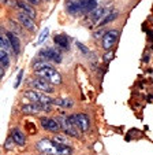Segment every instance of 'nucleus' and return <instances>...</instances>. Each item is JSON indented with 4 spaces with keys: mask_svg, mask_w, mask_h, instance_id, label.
I'll return each instance as SVG.
<instances>
[{
    "mask_svg": "<svg viewBox=\"0 0 153 155\" xmlns=\"http://www.w3.org/2000/svg\"><path fill=\"white\" fill-rule=\"evenodd\" d=\"M37 148L45 155H71L72 148L66 144L58 143L55 140H49V139H41L36 144Z\"/></svg>",
    "mask_w": 153,
    "mask_h": 155,
    "instance_id": "1",
    "label": "nucleus"
},
{
    "mask_svg": "<svg viewBox=\"0 0 153 155\" xmlns=\"http://www.w3.org/2000/svg\"><path fill=\"white\" fill-rule=\"evenodd\" d=\"M23 96L26 97V99L32 100V102H34V103H44V104H52L53 103L52 97L46 96L44 92H41V91L38 92V91H34V89L23 92Z\"/></svg>",
    "mask_w": 153,
    "mask_h": 155,
    "instance_id": "2",
    "label": "nucleus"
},
{
    "mask_svg": "<svg viewBox=\"0 0 153 155\" xmlns=\"http://www.w3.org/2000/svg\"><path fill=\"white\" fill-rule=\"evenodd\" d=\"M36 73L40 77H44L45 80H48L49 82H52V84H60L62 82L60 74H59L52 66H45V68H43L41 70L36 71Z\"/></svg>",
    "mask_w": 153,
    "mask_h": 155,
    "instance_id": "3",
    "label": "nucleus"
},
{
    "mask_svg": "<svg viewBox=\"0 0 153 155\" xmlns=\"http://www.w3.org/2000/svg\"><path fill=\"white\" fill-rule=\"evenodd\" d=\"M30 85H32V88H34V89L41 91V92H46V94H52L53 92L52 82H49L48 80H45L44 77L34 78L32 82H30Z\"/></svg>",
    "mask_w": 153,
    "mask_h": 155,
    "instance_id": "4",
    "label": "nucleus"
},
{
    "mask_svg": "<svg viewBox=\"0 0 153 155\" xmlns=\"http://www.w3.org/2000/svg\"><path fill=\"white\" fill-rule=\"evenodd\" d=\"M51 104H44V103H34L32 102L30 104L22 106V111L27 114H37L40 111H51Z\"/></svg>",
    "mask_w": 153,
    "mask_h": 155,
    "instance_id": "5",
    "label": "nucleus"
},
{
    "mask_svg": "<svg viewBox=\"0 0 153 155\" xmlns=\"http://www.w3.org/2000/svg\"><path fill=\"white\" fill-rule=\"evenodd\" d=\"M38 56L43 59H46V61L51 62H56V63H60L62 62V55L60 52H58L53 48H45V50H41L38 52Z\"/></svg>",
    "mask_w": 153,
    "mask_h": 155,
    "instance_id": "6",
    "label": "nucleus"
},
{
    "mask_svg": "<svg viewBox=\"0 0 153 155\" xmlns=\"http://www.w3.org/2000/svg\"><path fill=\"white\" fill-rule=\"evenodd\" d=\"M118 37H119L118 30H108V32L104 35V37H103V48L107 51L111 50V48L116 44Z\"/></svg>",
    "mask_w": 153,
    "mask_h": 155,
    "instance_id": "7",
    "label": "nucleus"
},
{
    "mask_svg": "<svg viewBox=\"0 0 153 155\" xmlns=\"http://www.w3.org/2000/svg\"><path fill=\"white\" fill-rule=\"evenodd\" d=\"M18 21H19V24L22 25L23 28H26L29 32H36V29H37V26H36V24H34V18H32V17H29L27 14H25V12H18Z\"/></svg>",
    "mask_w": 153,
    "mask_h": 155,
    "instance_id": "8",
    "label": "nucleus"
},
{
    "mask_svg": "<svg viewBox=\"0 0 153 155\" xmlns=\"http://www.w3.org/2000/svg\"><path fill=\"white\" fill-rule=\"evenodd\" d=\"M40 122H41V126L49 132H59L62 129L59 120H53V118H41Z\"/></svg>",
    "mask_w": 153,
    "mask_h": 155,
    "instance_id": "9",
    "label": "nucleus"
},
{
    "mask_svg": "<svg viewBox=\"0 0 153 155\" xmlns=\"http://www.w3.org/2000/svg\"><path fill=\"white\" fill-rule=\"evenodd\" d=\"M59 122H60V126H62V129L64 130V133H66V135H70V136H72V137H79V133L77 132L78 129H77L71 122H70L69 118L59 120Z\"/></svg>",
    "mask_w": 153,
    "mask_h": 155,
    "instance_id": "10",
    "label": "nucleus"
},
{
    "mask_svg": "<svg viewBox=\"0 0 153 155\" xmlns=\"http://www.w3.org/2000/svg\"><path fill=\"white\" fill-rule=\"evenodd\" d=\"M15 8H18L19 11H22V12H25V14H27L29 17H32V18H36V15H37V12H36L34 8L32 7V4L26 3L25 0H17Z\"/></svg>",
    "mask_w": 153,
    "mask_h": 155,
    "instance_id": "11",
    "label": "nucleus"
},
{
    "mask_svg": "<svg viewBox=\"0 0 153 155\" xmlns=\"http://www.w3.org/2000/svg\"><path fill=\"white\" fill-rule=\"evenodd\" d=\"M4 35L7 36V38H8L10 43H11V47H12V50H14V54L15 55H19L21 54V40L18 38V36L14 35L12 32H6Z\"/></svg>",
    "mask_w": 153,
    "mask_h": 155,
    "instance_id": "12",
    "label": "nucleus"
},
{
    "mask_svg": "<svg viewBox=\"0 0 153 155\" xmlns=\"http://www.w3.org/2000/svg\"><path fill=\"white\" fill-rule=\"evenodd\" d=\"M77 122H78V129L84 133H86L89 130V126H90V121L89 117L86 114H77Z\"/></svg>",
    "mask_w": 153,
    "mask_h": 155,
    "instance_id": "13",
    "label": "nucleus"
},
{
    "mask_svg": "<svg viewBox=\"0 0 153 155\" xmlns=\"http://www.w3.org/2000/svg\"><path fill=\"white\" fill-rule=\"evenodd\" d=\"M82 12H92L94 8H97V0H79Z\"/></svg>",
    "mask_w": 153,
    "mask_h": 155,
    "instance_id": "14",
    "label": "nucleus"
},
{
    "mask_svg": "<svg viewBox=\"0 0 153 155\" xmlns=\"http://www.w3.org/2000/svg\"><path fill=\"white\" fill-rule=\"evenodd\" d=\"M53 41H55L56 45L64 48V50H69L70 48V40L66 35H56L55 37H53Z\"/></svg>",
    "mask_w": 153,
    "mask_h": 155,
    "instance_id": "15",
    "label": "nucleus"
},
{
    "mask_svg": "<svg viewBox=\"0 0 153 155\" xmlns=\"http://www.w3.org/2000/svg\"><path fill=\"white\" fill-rule=\"evenodd\" d=\"M11 137H12V140H14V143H17L18 146H25V144H26V139H25L23 133L19 129H12Z\"/></svg>",
    "mask_w": 153,
    "mask_h": 155,
    "instance_id": "16",
    "label": "nucleus"
},
{
    "mask_svg": "<svg viewBox=\"0 0 153 155\" xmlns=\"http://www.w3.org/2000/svg\"><path fill=\"white\" fill-rule=\"evenodd\" d=\"M107 12L108 11L105 8H103V7H97V8H94L92 12H90V17H92V19L94 21V22H98V24H100V19L101 18H104Z\"/></svg>",
    "mask_w": 153,
    "mask_h": 155,
    "instance_id": "17",
    "label": "nucleus"
},
{
    "mask_svg": "<svg viewBox=\"0 0 153 155\" xmlns=\"http://www.w3.org/2000/svg\"><path fill=\"white\" fill-rule=\"evenodd\" d=\"M67 11L70 14H77V12H82V8H81V3L79 0H70L67 3Z\"/></svg>",
    "mask_w": 153,
    "mask_h": 155,
    "instance_id": "18",
    "label": "nucleus"
},
{
    "mask_svg": "<svg viewBox=\"0 0 153 155\" xmlns=\"http://www.w3.org/2000/svg\"><path fill=\"white\" fill-rule=\"evenodd\" d=\"M0 43H2V50H3V51H6V52H8V54L14 52V50H12V47H11V43H10V40L7 38L6 35L2 36V40H0Z\"/></svg>",
    "mask_w": 153,
    "mask_h": 155,
    "instance_id": "19",
    "label": "nucleus"
},
{
    "mask_svg": "<svg viewBox=\"0 0 153 155\" xmlns=\"http://www.w3.org/2000/svg\"><path fill=\"white\" fill-rule=\"evenodd\" d=\"M52 104H56V106H60V107H72V100L71 99H53V103Z\"/></svg>",
    "mask_w": 153,
    "mask_h": 155,
    "instance_id": "20",
    "label": "nucleus"
},
{
    "mask_svg": "<svg viewBox=\"0 0 153 155\" xmlns=\"http://www.w3.org/2000/svg\"><path fill=\"white\" fill-rule=\"evenodd\" d=\"M116 17H118V12H116V11L110 12V14H108L107 17H104L103 19H101V22H100L98 25H100V26H104V25H107V24H110V22H112V21L115 19Z\"/></svg>",
    "mask_w": 153,
    "mask_h": 155,
    "instance_id": "21",
    "label": "nucleus"
},
{
    "mask_svg": "<svg viewBox=\"0 0 153 155\" xmlns=\"http://www.w3.org/2000/svg\"><path fill=\"white\" fill-rule=\"evenodd\" d=\"M0 62H2L3 69L8 68L10 66V55H8V52H6V51L2 50V52H0Z\"/></svg>",
    "mask_w": 153,
    "mask_h": 155,
    "instance_id": "22",
    "label": "nucleus"
},
{
    "mask_svg": "<svg viewBox=\"0 0 153 155\" xmlns=\"http://www.w3.org/2000/svg\"><path fill=\"white\" fill-rule=\"evenodd\" d=\"M45 66H51V64L46 63L45 61H37V62H34V63H33V69H34V71L41 70V69L45 68Z\"/></svg>",
    "mask_w": 153,
    "mask_h": 155,
    "instance_id": "23",
    "label": "nucleus"
},
{
    "mask_svg": "<svg viewBox=\"0 0 153 155\" xmlns=\"http://www.w3.org/2000/svg\"><path fill=\"white\" fill-rule=\"evenodd\" d=\"M48 35H49V29H48V28H45V29H44L43 32H41L40 37H38L37 44H43V43H44V40H45V38L48 37Z\"/></svg>",
    "mask_w": 153,
    "mask_h": 155,
    "instance_id": "24",
    "label": "nucleus"
},
{
    "mask_svg": "<svg viewBox=\"0 0 153 155\" xmlns=\"http://www.w3.org/2000/svg\"><path fill=\"white\" fill-rule=\"evenodd\" d=\"M53 140H55V141H58V143L66 144V146H69V144H70L69 139H66V137H64V136H55V137H53Z\"/></svg>",
    "mask_w": 153,
    "mask_h": 155,
    "instance_id": "25",
    "label": "nucleus"
},
{
    "mask_svg": "<svg viewBox=\"0 0 153 155\" xmlns=\"http://www.w3.org/2000/svg\"><path fill=\"white\" fill-rule=\"evenodd\" d=\"M75 44H77V47H78L79 50H81L82 52L85 54V55H89V48H86V47H85V45H84V44H82V43H79V41H77V43H75Z\"/></svg>",
    "mask_w": 153,
    "mask_h": 155,
    "instance_id": "26",
    "label": "nucleus"
},
{
    "mask_svg": "<svg viewBox=\"0 0 153 155\" xmlns=\"http://www.w3.org/2000/svg\"><path fill=\"white\" fill-rule=\"evenodd\" d=\"M22 77H23V70H19V73H18V76H17V81H15V85H14L15 88H18V87H19V84H21V80H22Z\"/></svg>",
    "mask_w": 153,
    "mask_h": 155,
    "instance_id": "27",
    "label": "nucleus"
},
{
    "mask_svg": "<svg viewBox=\"0 0 153 155\" xmlns=\"http://www.w3.org/2000/svg\"><path fill=\"white\" fill-rule=\"evenodd\" d=\"M11 140H12V137H10V139H7V140H6V143H4V148H6V150H12L14 144L11 143Z\"/></svg>",
    "mask_w": 153,
    "mask_h": 155,
    "instance_id": "28",
    "label": "nucleus"
},
{
    "mask_svg": "<svg viewBox=\"0 0 153 155\" xmlns=\"http://www.w3.org/2000/svg\"><path fill=\"white\" fill-rule=\"evenodd\" d=\"M26 3L32 4V6H37V4H40V0H25Z\"/></svg>",
    "mask_w": 153,
    "mask_h": 155,
    "instance_id": "29",
    "label": "nucleus"
},
{
    "mask_svg": "<svg viewBox=\"0 0 153 155\" xmlns=\"http://www.w3.org/2000/svg\"><path fill=\"white\" fill-rule=\"evenodd\" d=\"M105 62H110V59H112V52H107L105 54Z\"/></svg>",
    "mask_w": 153,
    "mask_h": 155,
    "instance_id": "30",
    "label": "nucleus"
}]
</instances>
